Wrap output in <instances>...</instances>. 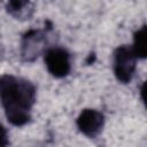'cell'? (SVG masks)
I'll return each mask as SVG.
<instances>
[{"label":"cell","instance_id":"7","mask_svg":"<svg viewBox=\"0 0 147 147\" xmlns=\"http://www.w3.org/2000/svg\"><path fill=\"white\" fill-rule=\"evenodd\" d=\"M8 145V133L7 130L0 124V147H7Z\"/></svg>","mask_w":147,"mask_h":147},{"label":"cell","instance_id":"3","mask_svg":"<svg viewBox=\"0 0 147 147\" xmlns=\"http://www.w3.org/2000/svg\"><path fill=\"white\" fill-rule=\"evenodd\" d=\"M45 64L48 72L56 77H65L70 72L69 53L61 47H52L45 53Z\"/></svg>","mask_w":147,"mask_h":147},{"label":"cell","instance_id":"6","mask_svg":"<svg viewBox=\"0 0 147 147\" xmlns=\"http://www.w3.org/2000/svg\"><path fill=\"white\" fill-rule=\"evenodd\" d=\"M30 3L26 2V1H10L8 2L7 5V10L13 14L15 17H18V18H22L24 16H29L28 11L31 10V9H25Z\"/></svg>","mask_w":147,"mask_h":147},{"label":"cell","instance_id":"5","mask_svg":"<svg viewBox=\"0 0 147 147\" xmlns=\"http://www.w3.org/2000/svg\"><path fill=\"white\" fill-rule=\"evenodd\" d=\"M146 25H142L136 31L133 36V45L131 46L137 59H145L147 56V41H146Z\"/></svg>","mask_w":147,"mask_h":147},{"label":"cell","instance_id":"1","mask_svg":"<svg viewBox=\"0 0 147 147\" xmlns=\"http://www.w3.org/2000/svg\"><path fill=\"white\" fill-rule=\"evenodd\" d=\"M0 101L8 122L15 126H22L31 118L36 88L26 79L2 75L0 77Z\"/></svg>","mask_w":147,"mask_h":147},{"label":"cell","instance_id":"4","mask_svg":"<svg viewBox=\"0 0 147 147\" xmlns=\"http://www.w3.org/2000/svg\"><path fill=\"white\" fill-rule=\"evenodd\" d=\"M76 123H77V127L83 134L93 138L96 134H99L100 131L102 130L105 117L99 110L84 109L79 114Z\"/></svg>","mask_w":147,"mask_h":147},{"label":"cell","instance_id":"2","mask_svg":"<svg viewBox=\"0 0 147 147\" xmlns=\"http://www.w3.org/2000/svg\"><path fill=\"white\" fill-rule=\"evenodd\" d=\"M137 57L132 48L127 45H122L114 52V74L118 82L126 84L132 79L136 70Z\"/></svg>","mask_w":147,"mask_h":147}]
</instances>
